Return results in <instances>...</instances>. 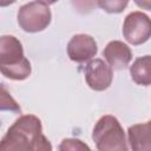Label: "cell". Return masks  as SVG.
I'll list each match as a JSON object with an SVG mask.
<instances>
[{"label":"cell","mask_w":151,"mask_h":151,"mask_svg":"<svg viewBox=\"0 0 151 151\" xmlns=\"http://www.w3.org/2000/svg\"><path fill=\"white\" fill-rule=\"evenodd\" d=\"M103 55L106 61L113 70H124L132 59V52L130 47L118 40L110 41L105 50L103 51Z\"/></svg>","instance_id":"obj_8"},{"label":"cell","mask_w":151,"mask_h":151,"mask_svg":"<svg viewBox=\"0 0 151 151\" xmlns=\"http://www.w3.org/2000/svg\"><path fill=\"white\" fill-rule=\"evenodd\" d=\"M18 22L25 32H40L50 25L51 11L47 5L39 1L28 2L20 7L18 12Z\"/></svg>","instance_id":"obj_4"},{"label":"cell","mask_w":151,"mask_h":151,"mask_svg":"<svg viewBox=\"0 0 151 151\" xmlns=\"http://www.w3.org/2000/svg\"><path fill=\"white\" fill-rule=\"evenodd\" d=\"M132 80L142 86L151 85V55H144L132 64L130 67Z\"/></svg>","instance_id":"obj_10"},{"label":"cell","mask_w":151,"mask_h":151,"mask_svg":"<svg viewBox=\"0 0 151 151\" xmlns=\"http://www.w3.org/2000/svg\"><path fill=\"white\" fill-rule=\"evenodd\" d=\"M136 2V5L143 9H147L151 11V0H133Z\"/></svg>","instance_id":"obj_15"},{"label":"cell","mask_w":151,"mask_h":151,"mask_svg":"<svg viewBox=\"0 0 151 151\" xmlns=\"http://www.w3.org/2000/svg\"><path fill=\"white\" fill-rule=\"evenodd\" d=\"M15 0H0V5L2 6V7H5V6H8V5H11V4H13Z\"/></svg>","instance_id":"obj_16"},{"label":"cell","mask_w":151,"mask_h":151,"mask_svg":"<svg viewBox=\"0 0 151 151\" xmlns=\"http://www.w3.org/2000/svg\"><path fill=\"white\" fill-rule=\"evenodd\" d=\"M97 42L87 34H77L72 37L67 45V54L76 63H84L97 54Z\"/></svg>","instance_id":"obj_7"},{"label":"cell","mask_w":151,"mask_h":151,"mask_svg":"<svg viewBox=\"0 0 151 151\" xmlns=\"http://www.w3.org/2000/svg\"><path fill=\"white\" fill-rule=\"evenodd\" d=\"M93 142L100 151H125L127 150L124 130L113 116L101 117L92 133Z\"/></svg>","instance_id":"obj_3"},{"label":"cell","mask_w":151,"mask_h":151,"mask_svg":"<svg viewBox=\"0 0 151 151\" xmlns=\"http://www.w3.org/2000/svg\"><path fill=\"white\" fill-rule=\"evenodd\" d=\"M127 137L130 146L134 151L151 150V120L129 127Z\"/></svg>","instance_id":"obj_9"},{"label":"cell","mask_w":151,"mask_h":151,"mask_svg":"<svg viewBox=\"0 0 151 151\" xmlns=\"http://www.w3.org/2000/svg\"><path fill=\"white\" fill-rule=\"evenodd\" d=\"M37 1H39V2H41V4H45V5H52V4H54V2H57L58 0H37Z\"/></svg>","instance_id":"obj_17"},{"label":"cell","mask_w":151,"mask_h":151,"mask_svg":"<svg viewBox=\"0 0 151 151\" xmlns=\"http://www.w3.org/2000/svg\"><path fill=\"white\" fill-rule=\"evenodd\" d=\"M1 73L13 80H24L31 74V64L24 57L21 42L13 35H2L0 39Z\"/></svg>","instance_id":"obj_2"},{"label":"cell","mask_w":151,"mask_h":151,"mask_svg":"<svg viewBox=\"0 0 151 151\" xmlns=\"http://www.w3.org/2000/svg\"><path fill=\"white\" fill-rule=\"evenodd\" d=\"M1 109L2 110H11L15 112H20L19 105L12 99V97L6 92L5 87L1 86Z\"/></svg>","instance_id":"obj_12"},{"label":"cell","mask_w":151,"mask_h":151,"mask_svg":"<svg viewBox=\"0 0 151 151\" xmlns=\"http://www.w3.org/2000/svg\"><path fill=\"white\" fill-rule=\"evenodd\" d=\"M96 1L97 5L107 13H120L126 8L129 4V0H96Z\"/></svg>","instance_id":"obj_11"},{"label":"cell","mask_w":151,"mask_h":151,"mask_svg":"<svg viewBox=\"0 0 151 151\" xmlns=\"http://www.w3.org/2000/svg\"><path fill=\"white\" fill-rule=\"evenodd\" d=\"M96 0H72L73 6L80 13H88L93 11L96 7Z\"/></svg>","instance_id":"obj_14"},{"label":"cell","mask_w":151,"mask_h":151,"mask_svg":"<svg viewBox=\"0 0 151 151\" xmlns=\"http://www.w3.org/2000/svg\"><path fill=\"white\" fill-rule=\"evenodd\" d=\"M112 68L101 59H93L85 66V79L94 91H104L112 83Z\"/></svg>","instance_id":"obj_6"},{"label":"cell","mask_w":151,"mask_h":151,"mask_svg":"<svg viewBox=\"0 0 151 151\" xmlns=\"http://www.w3.org/2000/svg\"><path fill=\"white\" fill-rule=\"evenodd\" d=\"M48 139L42 134L41 122L33 114L19 117L1 140L0 151L51 150Z\"/></svg>","instance_id":"obj_1"},{"label":"cell","mask_w":151,"mask_h":151,"mask_svg":"<svg viewBox=\"0 0 151 151\" xmlns=\"http://www.w3.org/2000/svg\"><path fill=\"white\" fill-rule=\"evenodd\" d=\"M123 34L127 42L140 45L151 38V19L142 12L130 13L123 25Z\"/></svg>","instance_id":"obj_5"},{"label":"cell","mask_w":151,"mask_h":151,"mask_svg":"<svg viewBox=\"0 0 151 151\" xmlns=\"http://www.w3.org/2000/svg\"><path fill=\"white\" fill-rule=\"evenodd\" d=\"M60 150H90L87 145L79 139H64L59 146Z\"/></svg>","instance_id":"obj_13"}]
</instances>
